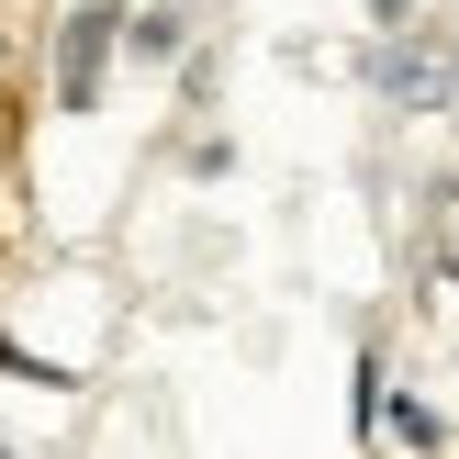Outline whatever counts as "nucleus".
Instances as JSON below:
<instances>
[{
    "instance_id": "obj_1",
    "label": "nucleus",
    "mask_w": 459,
    "mask_h": 459,
    "mask_svg": "<svg viewBox=\"0 0 459 459\" xmlns=\"http://www.w3.org/2000/svg\"><path fill=\"white\" fill-rule=\"evenodd\" d=\"M101 45H112V12H79V22H67V56H56V101L67 112L101 101Z\"/></svg>"
},
{
    "instance_id": "obj_2",
    "label": "nucleus",
    "mask_w": 459,
    "mask_h": 459,
    "mask_svg": "<svg viewBox=\"0 0 459 459\" xmlns=\"http://www.w3.org/2000/svg\"><path fill=\"white\" fill-rule=\"evenodd\" d=\"M403 12H415V0H370V22H403Z\"/></svg>"
}]
</instances>
